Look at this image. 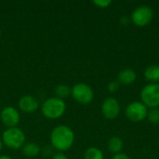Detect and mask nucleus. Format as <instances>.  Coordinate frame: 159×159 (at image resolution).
<instances>
[{"instance_id": "obj_1", "label": "nucleus", "mask_w": 159, "mask_h": 159, "mask_svg": "<svg viewBox=\"0 0 159 159\" xmlns=\"http://www.w3.org/2000/svg\"><path fill=\"white\" fill-rule=\"evenodd\" d=\"M50 142L52 146L61 152L70 149L75 142L74 131L67 126L61 125L56 127L50 135Z\"/></svg>"}, {"instance_id": "obj_2", "label": "nucleus", "mask_w": 159, "mask_h": 159, "mask_svg": "<svg viewBox=\"0 0 159 159\" xmlns=\"http://www.w3.org/2000/svg\"><path fill=\"white\" fill-rule=\"evenodd\" d=\"M42 114L49 119L61 117L66 110L65 102L59 98H49L46 100L41 107Z\"/></svg>"}, {"instance_id": "obj_3", "label": "nucleus", "mask_w": 159, "mask_h": 159, "mask_svg": "<svg viewBox=\"0 0 159 159\" xmlns=\"http://www.w3.org/2000/svg\"><path fill=\"white\" fill-rule=\"evenodd\" d=\"M2 142L7 147L12 150H17L23 146L25 143V135L19 128L7 129L2 135Z\"/></svg>"}, {"instance_id": "obj_4", "label": "nucleus", "mask_w": 159, "mask_h": 159, "mask_svg": "<svg viewBox=\"0 0 159 159\" xmlns=\"http://www.w3.org/2000/svg\"><path fill=\"white\" fill-rule=\"evenodd\" d=\"M141 99L147 108H158L159 83H150L144 86L141 91Z\"/></svg>"}, {"instance_id": "obj_5", "label": "nucleus", "mask_w": 159, "mask_h": 159, "mask_svg": "<svg viewBox=\"0 0 159 159\" xmlns=\"http://www.w3.org/2000/svg\"><path fill=\"white\" fill-rule=\"evenodd\" d=\"M71 95L75 101L81 104H89L93 101L94 98L92 88L85 83L75 84L71 89Z\"/></svg>"}, {"instance_id": "obj_6", "label": "nucleus", "mask_w": 159, "mask_h": 159, "mask_svg": "<svg viewBox=\"0 0 159 159\" xmlns=\"http://www.w3.org/2000/svg\"><path fill=\"white\" fill-rule=\"evenodd\" d=\"M154 18V10L151 7L143 5L136 7L131 14L132 22L139 27L147 26Z\"/></svg>"}, {"instance_id": "obj_7", "label": "nucleus", "mask_w": 159, "mask_h": 159, "mask_svg": "<svg viewBox=\"0 0 159 159\" xmlns=\"http://www.w3.org/2000/svg\"><path fill=\"white\" fill-rule=\"evenodd\" d=\"M126 116L132 122H142L147 118L148 108L142 102H132L126 108Z\"/></svg>"}, {"instance_id": "obj_8", "label": "nucleus", "mask_w": 159, "mask_h": 159, "mask_svg": "<svg viewBox=\"0 0 159 159\" xmlns=\"http://www.w3.org/2000/svg\"><path fill=\"white\" fill-rule=\"evenodd\" d=\"M102 113L106 119L113 120L116 118L120 114V104L118 101L112 97L105 99L102 104Z\"/></svg>"}, {"instance_id": "obj_9", "label": "nucleus", "mask_w": 159, "mask_h": 159, "mask_svg": "<svg viewBox=\"0 0 159 159\" xmlns=\"http://www.w3.org/2000/svg\"><path fill=\"white\" fill-rule=\"evenodd\" d=\"M0 119L3 122V124L6 127H7V129L16 128L20 122V114L15 108L7 106L1 111Z\"/></svg>"}, {"instance_id": "obj_10", "label": "nucleus", "mask_w": 159, "mask_h": 159, "mask_svg": "<svg viewBox=\"0 0 159 159\" xmlns=\"http://www.w3.org/2000/svg\"><path fill=\"white\" fill-rule=\"evenodd\" d=\"M19 107L20 109L26 113V114H32L35 112L38 108V102L37 100L31 95H25L21 97L19 101Z\"/></svg>"}, {"instance_id": "obj_11", "label": "nucleus", "mask_w": 159, "mask_h": 159, "mask_svg": "<svg viewBox=\"0 0 159 159\" xmlns=\"http://www.w3.org/2000/svg\"><path fill=\"white\" fill-rule=\"evenodd\" d=\"M136 78H137V75L135 71L129 68L121 70L117 75V79H118L117 81L119 82V84H123V85H131L136 81Z\"/></svg>"}, {"instance_id": "obj_12", "label": "nucleus", "mask_w": 159, "mask_h": 159, "mask_svg": "<svg viewBox=\"0 0 159 159\" xmlns=\"http://www.w3.org/2000/svg\"><path fill=\"white\" fill-rule=\"evenodd\" d=\"M143 75L147 81H150L152 83H157L159 81V65L157 64L149 65L144 70Z\"/></svg>"}, {"instance_id": "obj_13", "label": "nucleus", "mask_w": 159, "mask_h": 159, "mask_svg": "<svg viewBox=\"0 0 159 159\" xmlns=\"http://www.w3.org/2000/svg\"><path fill=\"white\" fill-rule=\"evenodd\" d=\"M123 145H124L123 140L118 136H113L112 138H110V140L108 141V143H107L109 151L111 153H113L114 155L121 153Z\"/></svg>"}, {"instance_id": "obj_14", "label": "nucleus", "mask_w": 159, "mask_h": 159, "mask_svg": "<svg viewBox=\"0 0 159 159\" xmlns=\"http://www.w3.org/2000/svg\"><path fill=\"white\" fill-rule=\"evenodd\" d=\"M40 147L34 143H28L22 147V152L23 154L28 157H35L39 155L40 153Z\"/></svg>"}, {"instance_id": "obj_15", "label": "nucleus", "mask_w": 159, "mask_h": 159, "mask_svg": "<svg viewBox=\"0 0 159 159\" xmlns=\"http://www.w3.org/2000/svg\"><path fill=\"white\" fill-rule=\"evenodd\" d=\"M85 159H104L103 153L97 147H89L85 152Z\"/></svg>"}, {"instance_id": "obj_16", "label": "nucleus", "mask_w": 159, "mask_h": 159, "mask_svg": "<svg viewBox=\"0 0 159 159\" xmlns=\"http://www.w3.org/2000/svg\"><path fill=\"white\" fill-rule=\"evenodd\" d=\"M55 93L57 98L63 101V99H66L71 95V89L66 85H58L55 89Z\"/></svg>"}, {"instance_id": "obj_17", "label": "nucleus", "mask_w": 159, "mask_h": 159, "mask_svg": "<svg viewBox=\"0 0 159 159\" xmlns=\"http://www.w3.org/2000/svg\"><path fill=\"white\" fill-rule=\"evenodd\" d=\"M147 118L149 122L154 125L159 124V108H152L148 110Z\"/></svg>"}, {"instance_id": "obj_18", "label": "nucleus", "mask_w": 159, "mask_h": 159, "mask_svg": "<svg viewBox=\"0 0 159 159\" xmlns=\"http://www.w3.org/2000/svg\"><path fill=\"white\" fill-rule=\"evenodd\" d=\"M93 4L100 8H106L112 4V1L111 0H95L93 1Z\"/></svg>"}, {"instance_id": "obj_19", "label": "nucleus", "mask_w": 159, "mask_h": 159, "mask_svg": "<svg viewBox=\"0 0 159 159\" xmlns=\"http://www.w3.org/2000/svg\"><path fill=\"white\" fill-rule=\"evenodd\" d=\"M109 92L111 93H115L119 89V82L118 81H111L109 84H108V87H107Z\"/></svg>"}, {"instance_id": "obj_20", "label": "nucleus", "mask_w": 159, "mask_h": 159, "mask_svg": "<svg viewBox=\"0 0 159 159\" xmlns=\"http://www.w3.org/2000/svg\"><path fill=\"white\" fill-rule=\"evenodd\" d=\"M112 159H130V158H129V157L127 154L119 153V154L114 155V157H112Z\"/></svg>"}, {"instance_id": "obj_21", "label": "nucleus", "mask_w": 159, "mask_h": 159, "mask_svg": "<svg viewBox=\"0 0 159 159\" xmlns=\"http://www.w3.org/2000/svg\"><path fill=\"white\" fill-rule=\"evenodd\" d=\"M52 159H68V157L64 154H62V153H58V154L54 155V157H52Z\"/></svg>"}, {"instance_id": "obj_22", "label": "nucleus", "mask_w": 159, "mask_h": 159, "mask_svg": "<svg viewBox=\"0 0 159 159\" xmlns=\"http://www.w3.org/2000/svg\"><path fill=\"white\" fill-rule=\"evenodd\" d=\"M0 159H11L7 156H0Z\"/></svg>"}, {"instance_id": "obj_23", "label": "nucleus", "mask_w": 159, "mask_h": 159, "mask_svg": "<svg viewBox=\"0 0 159 159\" xmlns=\"http://www.w3.org/2000/svg\"><path fill=\"white\" fill-rule=\"evenodd\" d=\"M2 146H3V142H2V139H0V151L2 150Z\"/></svg>"}, {"instance_id": "obj_24", "label": "nucleus", "mask_w": 159, "mask_h": 159, "mask_svg": "<svg viewBox=\"0 0 159 159\" xmlns=\"http://www.w3.org/2000/svg\"><path fill=\"white\" fill-rule=\"evenodd\" d=\"M0 35H1V29H0Z\"/></svg>"}]
</instances>
